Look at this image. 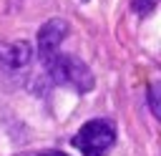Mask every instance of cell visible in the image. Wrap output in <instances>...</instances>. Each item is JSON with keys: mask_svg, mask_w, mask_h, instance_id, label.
<instances>
[{"mask_svg": "<svg viewBox=\"0 0 161 156\" xmlns=\"http://www.w3.org/2000/svg\"><path fill=\"white\" fill-rule=\"evenodd\" d=\"M50 78L58 83V86H68L78 93H88L93 88V73L88 70V65L73 55H65V53H55L50 55L48 60H43Z\"/></svg>", "mask_w": 161, "mask_h": 156, "instance_id": "cell-1", "label": "cell"}, {"mask_svg": "<svg viewBox=\"0 0 161 156\" xmlns=\"http://www.w3.org/2000/svg\"><path fill=\"white\" fill-rule=\"evenodd\" d=\"M113 141H116V128L106 118H93L83 123L80 131L73 136V146L83 156H106Z\"/></svg>", "mask_w": 161, "mask_h": 156, "instance_id": "cell-2", "label": "cell"}, {"mask_svg": "<svg viewBox=\"0 0 161 156\" xmlns=\"http://www.w3.org/2000/svg\"><path fill=\"white\" fill-rule=\"evenodd\" d=\"M65 35H68V23L65 20H60V18L48 20L38 30V53H40V58L48 60L50 55H55L60 43L65 40Z\"/></svg>", "mask_w": 161, "mask_h": 156, "instance_id": "cell-3", "label": "cell"}, {"mask_svg": "<svg viewBox=\"0 0 161 156\" xmlns=\"http://www.w3.org/2000/svg\"><path fill=\"white\" fill-rule=\"evenodd\" d=\"M33 58V48L25 40H13V43H0V65L8 70L25 68Z\"/></svg>", "mask_w": 161, "mask_h": 156, "instance_id": "cell-4", "label": "cell"}, {"mask_svg": "<svg viewBox=\"0 0 161 156\" xmlns=\"http://www.w3.org/2000/svg\"><path fill=\"white\" fill-rule=\"evenodd\" d=\"M156 5H158V0H133V10L138 15H148Z\"/></svg>", "mask_w": 161, "mask_h": 156, "instance_id": "cell-5", "label": "cell"}, {"mask_svg": "<svg viewBox=\"0 0 161 156\" xmlns=\"http://www.w3.org/2000/svg\"><path fill=\"white\" fill-rule=\"evenodd\" d=\"M148 103H151V111H153V116H158L161 111H158V86H156V83L148 88Z\"/></svg>", "mask_w": 161, "mask_h": 156, "instance_id": "cell-6", "label": "cell"}, {"mask_svg": "<svg viewBox=\"0 0 161 156\" xmlns=\"http://www.w3.org/2000/svg\"><path fill=\"white\" fill-rule=\"evenodd\" d=\"M43 156H63V153H43Z\"/></svg>", "mask_w": 161, "mask_h": 156, "instance_id": "cell-7", "label": "cell"}]
</instances>
